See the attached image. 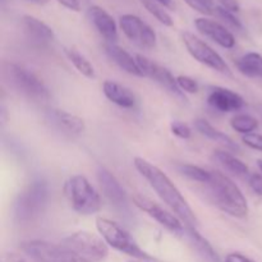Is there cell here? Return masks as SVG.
Masks as SVG:
<instances>
[{
	"label": "cell",
	"instance_id": "4",
	"mask_svg": "<svg viewBox=\"0 0 262 262\" xmlns=\"http://www.w3.org/2000/svg\"><path fill=\"white\" fill-rule=\"evenodd\" d=\"M49 200V186L42 179H36L19 193L13 214L18 223L27 224L37 219L45 210Z\"/></svg>",
	"mask_w": 262,
	"mask_h": 262
},
{
	"label": "cell",
	"instance_id": "21",
	"mask_svg": "<svg viewBox=\"0 0 262 262\" xmlns=\"http://www.w3.org/2000/svg\"><path fill=\"white\" fill-rule=\"evenodd\" d=\"M194 127L196 129L201 133L205 137L210 138V140L215 141V142L220 143V145L225 146V147L230 148V150H238V145L229 137L228 135H225L222 130L216 129L215 127H212L207 120L205 119H196L194 120Z\"/></svg>",
	"mask_w": 262,
	"mask_h": 262
},
{
	"label": "cell",
	"instance_id": "2",
	"mask_svg": "<svg viewBox=\"0 0 262 262\" xmlns=\"http://www.w3.org/2000/svg\"><path fill=\"white\" fill-rule=\"evenodd\" d=\"M206 184L210 200L217 209L237 219L247 216V200L229 177L217 170H211V179Z\"/></svg>",
	"mask_w": 262,
	"mask_h": 262
},
{
	"label": "cell",
	"instance_id": "37",
	"mask_svg": "<svg viewBox=\"0 0 262 262\" xmlns=\"http://www.w3.org/2000/svg\"><path fill=\"white\" fill-rule=\"evenodd\" d=\"M225 262H255L251 258H248L247 256L242 255V253H229V255L225 257Z\"/></svg>",
	"mask_w": 262,
	"mask_h": 262
},
{
	"label": "cell",
	"instance_id": "38",
	"mask_svg": "<svg viewBox=\"0 0 262 262\" xmlns=\"http://www.w3.org/2000/svg\"><path fill=\"white\" fill-rule=\"evenodd\" d=\"M158 3H160L163 7H166V8H173L174 7V0H156Z\"/></svg>",
	"mask_w": 262,
	"mask_h": 262
},
{
	"label": "cell",
	"instance_id": "1",
	"mask_svg": "<svg viewBox=\"0 0 262 262\" xmlns=\"http://www.w3.org/2000/svg\"><path fill=\"white\" fill-rule=\"evenodd\" d=\"M133 165L137 169L138 173L148 182L151 188L158 193L161 201H164L170 207L171 211L183 222V224H186L187 228H196V229L199 228L200 222L192 207L182 196L181 191L177 188L176 184L161 169L138 156L133 160Z\"/></svg>",
	"mask_w": 262,
	"mask_h": 262
},
{
	"label": "cell",
	"instance_id": "3",
	"mask_svg": "<svg viewBox=\"0 0 262 262\" xmlns=\"http://www.w3.org/2000/svg\"><path fill=\"white\" fill-rule=\"evenodd\" d=\"M3 77L14 91L33 102H46L50 92L46 84L30 69L15 63H3Z\"/></svg>",
	"mask_w": 262,
	"mask_h": 262
},
{
	"label": "cell",
	"instance_id": "23",
	"mask_svg": "<svg viewBox=\"0 0 262 262\" xmlns=\"http://www.w3.org/2000/svg\"><path fill=\"white\" fill-rule=\"evenodd\" d=\"M212 158H214V160L216 161V163H219L223 168L227 169V170L230 171V173L235 174V176L245 177V176H248V173H250L248 166L246 165L243 161H241L239 159L235 158V156L232 155V154L227 152V151H222V150L215 151Z\"/></svg>",
	"mask_w": 262,
	"mask_h": 262
},
{
	"label": "cell",
	"instance_id": "10",
	"mask_svg": "<svg viewBox=\"0 0 262 262\" xmlns=\"http://www.w3.org/2000/svg\"><path fill=\"white\" fill-rule=\"evenodd\" d=\"M119 27L127 38L138 48L151 50L156 46V33L145 20L133 14H124L119 18Z\"/></svg>",
	"mask_w": 262,
	"mask_h": 262
},
{
	"label": "cell",
	"instance_id": "30",
	"mask_svg": "<svg viewBox=\"0 0 262 262\" xmlns=\"http://www.w3.org/2000/svg\"><path fill=\"white\" fill-rule=\"evenodd\" d=\"M192 9L196 12L201 13V14L210 15L215 13V4L214 0H184Z\"/></svg>",
	"mask_w": 262,
	"mask_h": 262
},
{
	"label": "cell",
	"instance_id": "36",
	"mask_svg": "<svg viewBox=\"0 0 262 262\" xmlns=\"http://www.w3.org/2000/svg\"><path fill=\"white\" fill-rule=\"evenodd\" d=\"M59 4L73 12H81V0H58Z\"/></svg>",
	"mask_w": 262,
	"mask_h": 262
},
{
	"label": "cell",
	"instance_id": "41",
	"mask_svg": "<svg viewBox=\"0 0 262 262\" xmlns=\"http://www.w3.org/2000/svg\"><path fill=\"white\" fill-rule=\"evenodd\" d=\"M257 165H258V168H260V170L262 171V160L257 161Z\"/></svg>",
	"mask_w": 262,
	"mask_h": 262
},
{
	"label": "cell",
	"instance_id": "33",
	"mask_svg": "<svg viewBox=\"0 0 262 262\" xmlns=\"http://www.w3.org/2000/svg\"><path fill=\"white\" fill-rule=\"evenodd\" d=\"M243 143L246 146H248L250 148H253V150L261 151L262 152V136L257 135V133H250V135L243 136L242 138Z\"/></svg>",
	"mask_w": 262,
	"mask_h": 262
},
{
	"label": "cell",
	"instance_id": "28",
	"mask_svg": "<svg viewBox=\"0 0 262 262\" xmlns=\"http://www.w3.org/2000/svg\"><path fill=\"white\" fill-rule=\"evenodd\" d=\"M178 170L179 173H182L184 177L191 179V181L200 182V183L206 184L211 179V171L205 170V169L192 165V164H181L178 166Z\"/></svg>",
	"mask_w": 262,
	"mask_h": 262
},
{
	"label": "cell",
	"instance_id": "27",
	"mask_svg": "<svg viewBox=\"0 0 262 262\" xmlns=\"http://www.w3.org/2000/svg\"><path fill=\"white\" fill-rule=\"evenodd\" d=\"M141 4L145 7V9L147 10L150 14H152L161 25L166 26V27H171L174 25V20L171 18V15L166 12L163 8V5L160 3H158L156 0H140Z\"/></svg>",
	"mask_w": 262,
	"mask_h": 262
},
{
	"label": "cell",
	"instance_id": "29",
	"mask_svg": "<svg viewBox=\"0 0 262 262\" xmlns=\"http://www.w3.org/2000/svg\"><path fill=\"white\" fill-rule=\"evenodd\" d=\"M214 14H216L217 17H219L220 19L225 23V25L230 26L232 28H235V30H242L243 28L242 23H241V20L237 18L235 13L230 12V10L225 9V8L216 7L215 8Z\"/></svg>",
	"mask_w": 262,
	"mask_h": 262
},
{
	"label": "cell",
	"instance_id": "18",
	"mask_svg": "<svg viewBox=\"0 0 262 262\" xmlns=\"http://www.w3.org/2000/svg\"><path fill=\"white\" fill-rule=\"evenodd\" d=\"M22 27L26 37L36 46H48L54 41V31L45 22L32 17V15H23Z\"/></svg>",
	"mask_w": 262,
	"mask_h": 262
},
{
	"label": "cell",
	"instance_id": "20",
	"mask_svg": "<svg viewBox=\"0 0 262 262\" xmlns=\"http://www.w3.org/2000/svg\"><path fill=\"white\" fill-rule=\"evenodd\" d=\"M102 92L109 101L120 107L129 109L136 105V96L133 92L115 81H105L102 84Z\"/></svg>",
	"mask_w": 262,
	"mask_h": 262
},
{
	"label": "cell",
	"instance_id": "22",
	"mask_svg": "<svg viewBox=\"0 0 262 262\" xmlns=\"http://www.w3.org/2000/svg\"><path fill=\"white\" fill-rule=\"evenodd\" d=\"M238 71L250 78L262 79V55L258 53H247L235 61Z\"/></svg>",
	"mask_w": 262,
	"mask_h": 262
},
{
	"label": "cell",
	"instance_id": "34",
	"mask_svg": "<svg viewBox=\"0 0 262 262\" xmlns=\"http://www.w3.org/2000/svg\"><path fill=\"white\" fill-rule=\"evenodd\" d=\"M248 184H250L251 189H252L256 194L262 196V174H251L250 178H248Z\"/></svg>",
	"mask_w": 262,
	"mask_h": 262
},
{
	"label": "cell",
	"instance_id": "39",
	"mask_svg": "<svg viewBox=\"0 0 262 262\" xmlns=\"http://www.w3.org/2000/svg\"><path fill=\"white\" fill-rule=\"evenodd\" d=\"M5 262H26L25 260H23V258H20V257H18V256H14V255H10L9 257L7 258V260H5Z\"/></svg>",
	"mask_w": 262,
	"mask_h": 262
},
{
	"label": "cell",
	"instance_id": "14",
	"mask_svg": "<svg viewBox=\"0 0 262 262\" xmlns=\"http://www.w3.org/2000/svg\"><path fill=\"white\" fill-rule=\"evenodd\" d=\"M207 104L219 113H230L241 110L246 102L235 91L225 87L210 86L207 90Z\"/></svg>",
	"mask_w": 262,
	"mask_h": 262
},
{
	"label": "cell",
	"instance_id": "26",
	"mask_svg": "<svg viewBox=\"0 0 262 262\" xmlns=\"http://www.w3.org/2000/svg\"><path fill=\"white\" fill-rule=\"evenodd\" d=\"M230 125L235 132L246 136L257 129L258 122L255 117L250 114H237L230 120Z\"/></svg>",
	"mask_w": 262,
	"mask_h": 262
},
{
	"label": "cell",
	"instance_id": "5",
	"mask_svg": "<svg viewBox=\"0 0 262 262\" xmlns=\"http://www.w3.org/2000/svg\"><path fill=\"white\" fill-rule=\"evenodd\" d=\"M64 194L79 215H94L101 209V197L83 176H73L64 184Z\"/></svg>",
	"mask_w": 262,
	"mask_h": 262
},
{
	"label": "cell",
	"instance_id": "6",
	"mask_svg": "<svg viewBox=\"0 0 262 262\" xmlns=\"http://www.w3.org/2000/svg\"><path fill=\"white\" fill-rule=\"evenodd\" d=\"M96 228L100 235L106 242V245L114 250L125 253L128 256H132L135 258H140V260H152V257L148 253H146L137 245V242L130 237L129 233L125 232L119 224H117L113 220L106 219V217H97Z\"/></svg>",
	"mask_w": 262,
	"mask_h": 262
},
{
	"label": "cell",
	"instance_id": "25",
	"mask_svg": "<svg viewBox=\"0 0 262 262\" xmlns=\"http://www.w3.org/2000/svg\"><path fill=\"white\" fill-rule=\"evenodd\" d=\"M67 58L69 59L72 64L76 67L77 71L81 74H83L87 78H95V69L92 67V64L87 60V58L84 55H82L78 50L76 49H66L64 50Z\"/></svg>",
	"mask_w": 262,
	"mask_h": 262
},
{
	"label": "cell",
	"instance_id": "31",
	"mask_svg": "<svg viewBox=\"0 0 262 262\" xmlns=\"http://www.w3.org/2000/svg\"><path fill=\"white\" fill-rule=\"evenodd\" d=\"M177 82H178L179 89L183 92H187V94H197L200 90L199 82L189 76L181 74V76L177 77Z\"/></svg>",
	"mask_w": 262,
	"mask_h": 262
},
{
	"label": "cell",
	"instance_id": "7",
	"mask_svg": "<svg viewBox=\"0 0 262 262\" xmlns=\"http://www.w3.org/2000/svg\"><path fill=\"white\" fill-rule=\"evenodd\" d=\"M20 251L33 262H92L64 245L32 239L20 243Z\"/></svg>",
	"mask_w": 262,
	"mask_h": 262
},
{
	"label": "cell",
	"instance_id": "17",
	"mask_svg": "<svg viewBox=\"0 0 262 262\" xmlns=\"http://www.w3.org/2000/svg\"><path fill=\"white\" fill-rule=\"evenodd\" d=\"M87 17L97 32L107 41V43H115L118 40V26L114 18L104 8L92 5L87 10Z\"/></svg>",
	"mask_w": 262,
	"mask_h": 262
},
{
	"label": "cell",
	"instance_id": "11",
	"mask_svg": "<svg viewBox=\"0 0 262 262\" xmlns=\"http://www.w3.org/2000/svg\"><path fill=\"white\" fill-rule=\"evenodd\" d=\"M136 59H137L138 66H140L141 71H142L143 77H148L152 81H155L156 83L160 84L163 89H165L176 99L181 100L182 102H187L186 95L179 89L177 78L170 73V71L161 67L160 64L150 60L146 56L141 55V54L136 55Z\"/></svg>",
	"mask_w": 262,
	"mask_h": 262
},
{
	"label": "cell",
	"instance_id": "40",
	"mask_svg": "<svg viewBox=\"0 0 262 262\" xmlns=\"http://www.w3.org/2000/svg\"><path fill=\"white\" fill-rule=\"evenodd\" d=\"M27 2H31V3H35V4H46V3L49 2V0H27Z\"/></svg>",
	"mask_w": 262,
	"mask_h": 262
},
{
	"label": "cell",
	"instance_id": "24",
	"mask_svg": "<svg viewBox=\"0 0 262 262\" xmlns=\"http://www.w3.org/2000/svg\"><path fill=\"white\" fill-rule=\"evenodd\" d=\"M186 233L188 235L189 241L193 245V247L199 251L200 255L204 256L209 262H220L219 256L216 255L215 250L212 248V246L210 245L209 241L206 238L202 237L199 233V230L196 228H187L186 227Z\"/></svg>",
	"mask_w": 262,
	"mask_h": 262
},
{
	"label": "cell",
	"instance_id": "16",
	"mask_svg": "<svg viewBox=\"0 0 262 262\" xmlns=\"http://www.w3.org/2000/svg\"><path fill=\"white\" fill-rule=\"evenodd\" d=\"M194 26L200 33L216 42L222 48L233 49L235 46V37L225 26L205 17L197 18L194 20Z\"/></svg>",
	"mask_w": 262,
	"mask_h": 262
},
{
	"label": "cell",
	"instance_id": "19",
	"mask_svg": "<svg viewBox=\"0 0 262 262\" xmlns=\"http://www.w3.org/2000/svg\"><path fill=\"white\" fill-rule=\"evenodd\" d=\"M105 53L107 54V56H109L120 69H123V71L127 72V73L132 74V76L143 77V73L142 71H141L140 66H138L136 56H133L132 54L128 53L127 50H124V49L120 48V46L115 45V43H106V45H105Z\"/></svg>",
	"mask_w": 262,
	"mask_h": 262
},
{
	"label": "cell",
	"instance_id": "8",
	"mask_svg": "<svg viewBox=\"0 0 262 262\" xmlns=\"http://www.w3.org/2000/svg\"><path fill=\"white\" fill-rule=\"evenodd\" d=\"M61 245L67 246L82 257L92 262L105 260L109 255V248L104 238L86 230L72 233L68 237L63 238Z\"/></svg>",
	"mask_w": 262,
	"mask_h": 262
},
{
	"label": "cell",
	"instance_id": "9",
	"mask_svg": "<svg viewBox=\"0 0 262 262\" xmlns=\"http://www.w3.org/2000/svg\"><path fill=\"white\" fill-rule=\"evenodd\" d=\"M182 40L192 58L211 68L212 71L219 72L225 76H232V71H230L229 66L225 63L224 59L222 58V55L216 53L211 46L207 45L204 40L191 32L182 33Z\"/></svg>",
	"mask_w": 262,
	"mask_h": 262
},
{
	"label": "cell",
	"instance_id": "12",
	"mask_svg": "<svg viewBox=\"0 0 262 262\" xmlns=\"http://www.w3.org/2000/svg\"><path fill=\"white\" fill-rule=\"evenodd\" d=\"M133 202H135V205L138 209L142 210L148 216L155 219L159 224L163 225L164 228L170 230L174 234H183L186 232L183 222L177 215H173L171 212L166 211L165 209H163L160 205L154 202L148 197L142 196V194H135L133 196Z\"/></svg>",
	"mask_w": 262,
	"mask_h": 262
},
{
	"label": "cell",
	"instance_id": "32",
	"mask_svg": "<svg viewBox=\"0 0 262 262\" xmlns=\"http://www.w3.org/2000/svg\"><path fill=\"white\" fill-rule=\"evenodd\" d=\"M170 130L174 136L182 138V140H188L192 137V129L188 124L183 122H171L170 124Z\"/></svg>",
	"mask_w": 262,
	"mask_h": 262
},
{
	"label": "cell",
	"instance_id": "15",
	"mask_svg": "<svg viewBox=\"0 0 262 262\" xmlns=\"http://www.w3.org/2000/svg\"><path fill=\"white\" fill-rule=\"evenodd\" d=\"M97 181H99L102 193L109 200L110 204L114 205L119 210L127 209L128 200L125 191L123 189L122 184L118 182V179L107 169H99V171H97Z\"/></svg>",
	"mask_w": 262,
	"mask_h": 262
},
{
	"label": "cell",
	"instance_id": "13",
	"mask_svg": "<svg viewBox=\"0 0 262 262\" xmlns=\"http://www.w3.org/2000/svg\"><path fill=\"white\" fill-rule=\"evenodd\" d=\"M45 120L54 130L69 138L78 137L86 129V124L82 118L66 112V110H48L45 114Z\"/></svg>",
	"mask_w": 262,
	"mask_h": 262
},
{
	"label": "cell",
	"instance_id": "35",
	"mask_svg": "<svg viewBox=\"0 0 262 262\" xmlns=\"http://www.w3.org/2000/svg\"><path fill=\"white\" fill-rule=\"evenodd\" d=\"M217 2L220 3V7L225 8L233 13H238L241 9L238 0H217Z\"/></svg>",
	"mask_w": 262,
	"mask_h": 262
}]
</instances>
